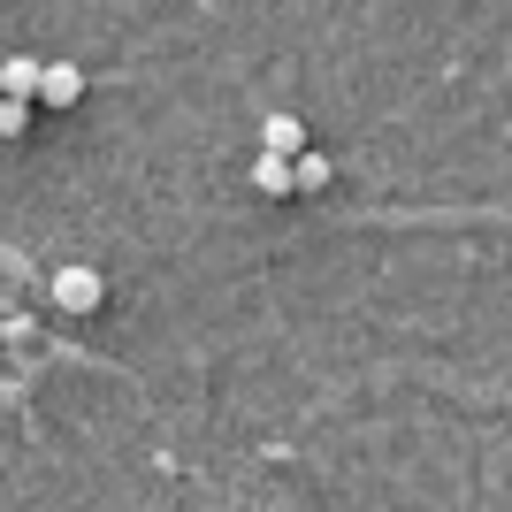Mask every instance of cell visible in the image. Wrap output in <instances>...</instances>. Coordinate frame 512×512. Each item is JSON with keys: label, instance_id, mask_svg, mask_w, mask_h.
Returning a JSON list of instances; mask_svg holds the SVG:
<instances>
[{"label": "cell", "instance_id": "cell-5", "mask_svg": "<svg viewBox=\"0 0 512 512\" xmlns=\"http://www.w3.org/2000/svg\"><path fill=\"white\" fill-rule=\"evenodd\" d=\"M39 69L31 54H16V62H0V100H39Z\"/></svg>", "mask_w": 512, "mask_h": 512}, {"label": "cell", "instance_id": "cell-7", "mask_svg": "<svg viewBox=\"0 0 512 512\" xmlns=\"http://www.w3.org/2000/svg\"><path fill=\"white\" fill-rule=\"evenodd\" d=\"M31 107L39 100H0V138H23V130H31Z\"/></svg>", "mask_w": 512, "mask_h": 512}, {"label": "cell", "instance_id": "cell-1", "mask_svg": "<svg viewBox=\"0 0 512 512\" xmlns=\"http://www.w3.org/2000/svg\"><path fill=\"white\" fill-rule=\"evenodd\" d=\"M54 306L62 314H100V299H107V283H100V268H85V260H69V268H54Z\"/></svg>", "mask_w": 512, "mask_h": 512}, {"label": "cell", "instance_id": "cell-6", "mask_svg": "<svg viewBox=\"0 0 512 512\" xmlns=\"http://www.w3.org/2000/svg\"><path fill=\"white\" fill-rule=\"evenodd\" d=\"M291 184H299V192H321V184H329V161H321V153H299V161H291Z\"/></svg>", "mask_w": 512, "mask_h": 512}, {"label": "cell", "instance_id": "cell-4", "mask_svg": "<svg viewBox=\"0 0 512 512\" xmlns=\"http://www.w3.org/2000/svg\"><path fill=\"white\" fill-rule=\"evenodd\" d=\"M253 192H260V199H299V184H291V161H283V153H260V161H253Z\"/></svg>", "mask_w": 512, "mask_h": 512}, {"label": "cell", "instance_id": "cell-3", "mask_svg": "<svg viewBox=\"0 0 512 512\" xmlns=\"http://www.w3.org/2000/svg\"><path fill=\"white\" fill-rule=\"evenodd\" d=\"M260 153L299 161V153H306V123H299V115H268V123H260Z\"/></svg>", "mask_w": 512, "mask_h": 512}, {"label": "cell", "instance_id": "cell-2", "mask_svg": "<svg viewBox=\"0 0 512 512\" xmlns=\"http://www.w3.org/2000/svg\"><path fill=\"white\" fill-rule=\"evenodd\" d=\"M85 100V69L77 62H46L39 69V107H77Z\"/></svg>", "mask_w": 512, "mask_h": 512}]
</instances>
